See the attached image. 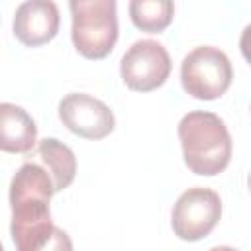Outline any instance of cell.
Segmentation results:
<instances>
[{"instance_id": "11", "label": "cell", "mask_w": 251, "mask_h": 251, "mask_svg": "<svg viewBox=\"0 0 251 251\" xmlns=\"http://www.w3.org/2000/svg\"><path fill=\"white\" fill-rule=\"evenodd\" d=\"M175 16L173 0H129V18L145 33L165 31Z\"/></svg>"}, {"instance_id": "12", "label": "cell", "mask_w": 251, "mask_h": 251, "mask_svg": "<svg viewBox=\"0 0 251 251\" xmlns=\"http://www.w3.org/2000/svg\"><path fill=\"white\" fill-rule=\"evenodd\" d=\"M0 249H2V243H0Z\"/></svg>"}, {"instance_id": "6", "label": "cell", "mask_w": 251, "mask_h": 251, "mask_svg": "<svg viewBox=\"0 0 251 251\" xmlns=\"http://www.w3.org/2000/svg\"><path fill=\"white\" fill-rule=\"evenodd\" d=\"M120 75L127 88L151 92L167 82L171 75V57L159 41L139 39L124 53Z\"/></svg>"}, {"instance_id": "8", "label": "cell", "mask_w": 251, "mask_h": 251, "mask_svg": "<svg viewBox=\"0 0 251 251\" xmlns=\"http://www.w3.org/2000/svg\"><path fill=\"white\" fill-rule=\"evenodd\" d=\"M61 25L59 8L53 0H25L14 14V35L25 47L49 43Z\"/></svg>"}, {"instance_id": "2", "label": "cell", "mask_w": 251, "mask_h": 251, "mask_svg": "<svg viewBox=\"0 0 251 251\" xmlns=\"http://www.w3.org/2000/svg\"><path fill=\"white\" fill-rule=\"evenodd\" d=\"M178 139L186 167L200 176L222 173L231 159V135L214 112H188L178 124Z\"/></svg>"}, {"instance_id": "4", "label": "cell", "mask_w": 251, "mask_h": 251, "mask_svg": "<svg viewBox=\"0 0 251 251\" xmlns=\"http://www.w3.org/2000/svg\"><path fill=\"white\" fill-rule=\"evenodd\" d=\"M233 69L224 51L212 45L194 47L180 65L182 88L198 100H216L229 88Z\"/></svg>"}, {"instance_id": "5", "label": "cell", "mask_w": 251, "mask_h": 251, "mask_svg": "<svg viewBox=\"0 0 251 251\" xmlns=\"http://www.w3.org/2000/svg\"><path fill=\"white\" fill-rule=\"evenodd\" d=\"M222 216L220 194L212 188L194 186L184 190L171 212V226L178 239L198 241L212 233Z\"/></svg>"}, {"instance_id": "1", "label": "cell", "mask_w": 251, "mask_h": 251, "mask_svg": "<svg viewBox=\"0 0 251 251\" xmlns=\"http://www.w3.org/2000/svg\"><path fill=\"white\" fill-rule=\"evenodd\" d=\"M53 194L55 188L49 173L35 163H24L12 176L10 233L20 251L73 247L67 233L51 222L49 200Z\"/></svg>"}, {"instance_id": "9", "label": "cell", "mask_w": 251, "mask_h": 251, "mask_svg": "<svg viewBox=\"0 0 251 251\" xmlns=\"http://www.w3.org/2000/svg\"><path fill=\"white\" fill-rule=\"evenodd\" d=\"M37 141V126L33 118L20 106L0 102V151L29 153Z\"/></svg>"}, {"instance_id": "3", "label": "cell", "mask_w": 251, "mask_h": 251, "mask_svg": "<svg viewBox=\"0 0 251 251\" xmlns=\"http://www.w3.org/2000/svg\"><path fill=\"white\" fill-rule=\"evenodd\" d=\"M69 10L75 49L84 59H106L118 41L116 0H69Z\"/></svg>"}, {"instance_id": "10", "label": "cell", "mask_w": 251, "mask_h": 251, "mask_svg": "<svg viewBox=\"0 0 251 251\" xmlns=\"http://www.w3.org/2000/svg\"><path fill=\"white\" fill-rule=\"evenodd\" d=\"M37 157L45 165V171L53 180L55 192L71 186L76 175V157L69 145L55 137H45L37 145Z\"/></svg>"}, {"instance_id": "7", "label": "cell", "mask_w": 251, "mask_h": 251, "mask_svg": "<svg viewBox=\"0 0 251 251\" xmlns=\"http://www.w3.org/2000/svg\"><path fill=\"white\" fill-rule=\"evenodd\" d=\"M63 126L84 139H104L116 127L114 112L98 98L84 92H71L59 102Z\"/></svg>"}]
</instances>
